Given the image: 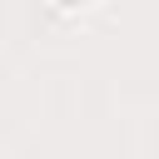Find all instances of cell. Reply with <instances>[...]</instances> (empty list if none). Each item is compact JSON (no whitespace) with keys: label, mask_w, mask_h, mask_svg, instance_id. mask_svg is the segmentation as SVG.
<instances>
[{"label":"cell","mask_w":159,"mask_h":159,"mask_svg":"<svg viewBox=\"0 0 159 159\" xmlns=\"http://www.w3.org/2000/svg\"><path fill=\"white\" fill-rule=\"evenodd\" d=\"M60 10H84V5H94V0H55Z\"/></svg>","instance_id":"obj_1"}]
</instances>
